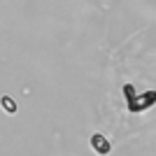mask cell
Returning a JSON list of instances; mask_svg holds the SVG:
<instances>
[{"instance_id": "cell-1", "label": "cell", "mask_w": 156, "mask_h": 156, "mask_svg": "<svg viewBox=\"0 0 156 156\" xmlns=\"http://www.w3.org/2000/svg\"><path fill=\"white\" fill-rule=\"evenodd\" d=\"M151 105H156V91L137 93L135 98H130L128 100V110L130 112H147Z\"/></svg>"}, {"instance_id": "cell-2", "label": "cell", "mask_w": 156, "mask_h": 156, "mask_svg": "<svg viewBox=\"0 0 156 156\" xmlns=\"http://www.w3.org/2000/svg\"><path fill=\"white\" fill-rule=\"evenodd\" d=\"M91 147H93V151H96V154H100V156L110 154V149H112L110 140H107L103 133H93V135H91Z\"/></svg>"}, {"instance_id": "cell-3", "label": "cell", "mask_w": 156, "mask_h": 156, "mask_svg": "<svg viewBox=\"0 0 156 156\" xmlns=\"http://www.w3.org/2000/svg\"><path fill=\"white\" fill-rule=\"evenodd\" d=\"M2 105H5V110H7V114H14V112H16V105H14V100L12 98H2Z\"/></svg>"}, {"instance_id": "cell-4", "label": "cell", "mask_w": 156, "mask_h": 156, "mask_svg": "<svg viewBox=\"0 0 156 156\" xmlns=\"http://www.w3.org/2000/svg\"><path fill=\"white\" fill-rule=\"evenodd\" d=\"M124 96H126V100H130V98H135L137 93H135V89H133L130 84H126V86H124Z\"/></svg>"}]
</instances>
